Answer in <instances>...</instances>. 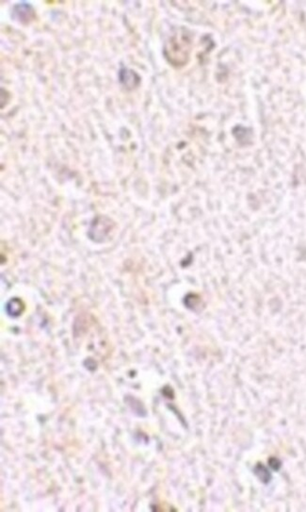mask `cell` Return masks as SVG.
Instances as JSON below:
<instances>
[{"label":"cell","instance_id":"1","mask_svg":"<svg viewBox=\"0 0 306 512\" xmlns=\"http://www.w3.org/2000/svg\"><path fill=\"white\" fill-rule=\"evenodd\" d=\"M13 16L20 22L29 23L34 17V11L30 4L21 3L14 7Z\"/></svg>","mask_w":306,"mask_h":512}]
</instances>
